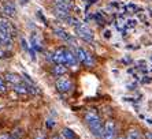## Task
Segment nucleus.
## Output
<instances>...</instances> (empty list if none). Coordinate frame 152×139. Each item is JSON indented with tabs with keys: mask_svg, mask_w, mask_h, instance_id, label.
Listing matches in <instances>:
<instances>
[{
	"mask_svg": "<svg viewBox=\"0 0 152 139\" xmlns=\"http://www.w3.org/2000/svg\"><path fill=\"white\" fill-rule=\"evenodd\" d=\"M93 18H95V19H96L97 22H99V23H103V22H104V18H103V15H102V14H99V12L93 15Z\"/></svg>",
	"mask_w": 152,
	"mask_h": 139,
	"instance_id": "nucleus-20",
	"label": "nucleus"
},
{
	"mask_svg": "<svg viewBox=\"0 0 152 139\" xmlns=\"http://www.w3.org/2000/svg\"><path fill=\"white\" fill-rule=\"evenodd\" d=\"M3 11H4V14H7L8 17H14V15L17 14L15 6L11 3V1H6V3L3 4Z\"/></svg>",
	"mask_w": 152,
	"mask_h": 139,
	"instance_id": "nucleus-10",
	"label": "nucleus"
},
{
	"mask_svg": "<svg viewBox=\"0 0 152 139\" xmlns=\"http://www.w3.org/2000/svg\"><path fill=\"white\" fill-rule=\"evenodd\" d=\"M78 63V59L75 57L74 52L71 49H66V59H64V66L69 67H75V64Z\"/></svg>",
	"mask_w": 152,
	"mask_h": 139,
	"instance_id": "nucleus-9",
	"label": "nucleus"
},
{
	"mask_svg": "<svg viewBox=\"0 0 152 139\" xmlns=\"http://www.w3.org/2000/svg\"><path fill=\"white\" fill-rule=\"evenodd\" d=\"M0 139H11V138L8 134H1V135H0Z\"/></svg>",
	"mask_w": 152,
	"mask_h": 139,
	"instance_id": "nucleus-22",
	"label": "nucleus"
},
{
	"mask_svg": "<svg viewBox=\"0 0 152 139\" xmlns=\"http://www.w3.org/2000/svg\"><path fill=\"white\" fill-rule=\"evenodd\" d=\"M15 139H18V138H15Z\"/></svg>",
	"mask_w": 152,
	"mask_h": 139,
	"instance_id": "nucleus-31",
	"label": "nucleus"
},
{
	"mask_svg": "<svg viewBox=\"0 0 152 139\" xmlns=\"http://www.w3.org/2000/svg\"><path fill=\"white\" fill-rule=\"evenodd\" d=\"M52 125H53L52 120H48V122H47V127H52Z\"/></svg>",
	"mask_w": 152,
	"mask_h": 139,
	"instance_id": "nucleus-25",
	"label": "nucleus"
},
{
	"mask_svg": "<svg viewBox=\"0 0 152 139\" xmlns=\"http://www.w3.org/2000/svg\"><path fill=\"white\" fill-rule=\"evenodd\" d=\"M145 138H147V139H152V132H147V134H145Z\"/></svg>",
	"mask_w": 152,
	"mask_h": 139,
	"instance_id": "nucleus-24",
	"label": "nucleus"
},
{
	"mask_svg": "<svg viewBox=\"0 0 152 139\" xmlns=\"http://www.w3.org/2000/svg\"><path fill=\"white\" fill-rule=\"evenodd\" d=\"M56 89L60 93H69L73 89V83H71V80L67 79V78H59L56 80Z\"/></svg>",
	"mask_w": 152,
	"mask_h": 139,
	"instance_id": "nucleus-5",
	"label": "nucleus"
},
{
	"mask_svg": "<svg viewBox=\"0 0 152 139\" xmlns=\"http://www.w3.org/2000/svg\"><path fill=\"white\" fill-rule=\"evenodd\" d=\"M55 34H56L58 37H59V38H62V40H64V41L70 42V45H71V46H75V45H77V41H75L74 37H71V35L69 34L67 31L63 30V29L56 28V29H55Z\"/></svg>",
	"mask_w": 152,
	"mask_h": 139,
	"instance_id": "nucleus-6",
	"label": "nucleus"
},
{
	"mask_svg": "<svg viewBox=\"0 0 152 139\" xmlns=\"http://www.w3.org/2000/svg\"><path fill=\"white\" fill-rule=\"evenodd\" d=\"M0 29H1L3 31H6V33H8V34L12 35V26H11V23L7 21V19L0 18Z\"/></svg>",
	"mask_w": 152,
	"mask_h": 139,
	"instance_id": "nucleus-11",
	"label": "nucleus"
},
{
	"mask_svg": "<svg viewBox=\"0 0 152 139\" xmlns=\"http://www.w3.org/2000/svg\"><path fill=\"white\" fill-rule=\"evenodd\" d=\"M71 51L74 52L75 57L78 59V62H80V63L85 64L86 67H93V66H95V59H93V56L91 55L86 49L75 45V46H71Z\"/></svg>",
	"mask_w": 152,
	"mask_h": 139,
	"instance_id": "nucleus-2",
	"label": "nucleus"
},
{
	"mask_svg": "<svg viewBox=\"0 0 152 139\" xmlns=\"http://www.w3.org/2000/svg\"><path fill=\"white\" fill-rule=\"evenodd\" d=\"M64 59H66V49L64 48H58L55 53L52 55V60L56 64H64Z\"/></svg>",
	"mask_w": 152,
	"mask_h": 139,
	"instance_id": "nucleus-8",
	"label": "nucleus"
},
{
	"mask_svg": "<svg viewBox=\"0 0 152 139\" xmlns=\"http://www.w3.org/2000/svg\"><path fill=\"white\" fill-rule=\"evenodd\" d=\"M37 139H45V136H42V135H41V136H39Z\"/></svg>",
	"mask_w": 152,
	"mask_h": 139,
	"instance_id": "nucleus-26",
	"label": "nucleus"
},
{
	"mask_svg": "<svg viewBox=\"0 0 152 139\" xmlns=\"http://www.w3.org/2000/svg\"><path fill=\"white\" fill-rule=\"evenodd\" d=\"M73 139H77V136H75V138H73Z\"/></svg>",
	"mask_w": 152,
	"mask_h": 139,
	"instance_id": "nucleus-30",
	"label": "nucleus"
},
{
	"mask_svg": "<svg viewBox=\"0 0 152 139\" xmlns=\"http://www.w3.org/2000/svg\"><path fill=\"white\" fill-rule=\"evenodd\" d=\"M84 1H85L86 4H93V3H96L97 0H84Z\"/></svg>",
	"mask_w": 152,
	"mask_h": 139,
	"instance_id": "nucleus-23",
	"label": "nucleus"
},
{
	"mask_svg": "<svg viewBox=\"0 0 152 139\" xmlns=\"http://www.w3.org/2000/svg\"><path fill=\"white\" fill-rule=\"evenodd\" d=\"M52 72L55 75H58V77H60V75H64V74L67 72V68H66L64 64H56V66H53Z\"/></svg>",
	"mask_w": 152,
	"mask_h": 139,
	"instance_id": "nucleus-12",
	"label": "nucleus"
},
{
	"mask_svg": "<svg viewBox=\"0 0 152 139\" xmlns=\"http://www.w3.org/2000/svg\"><path fill=\"white\" fill-rule=\"evenodd\" d=\"M117 125L113 120H107L104 124V134H103V139H115L117 138Z\"/></svg>",
	"mask_w": 152,
	"mask_h": 139,
	"instance_id": "nucleus-4",
	"label": "nucleus"
},
{
	"mask_svg": "<svg viewBox=\"0 0 152 139\" xmlns=\"http://www.w3.org/2000/svg\"><path fill=\"white\" fill-rule=\"evenodd\" d=\"M0 45H3V44H1V38H0Z\"/></svg>",
	"mask_w": 152,
	"mask_h": 139,
	"instance_id": "nucleus-28",
	"label": "nucleus"
},
{
	"mask_svg": "<svg viewBox=\"0 0 152 139\" xmlns=\"http://www.w3.org/2000/svg\"><path fill=\"white\" fill-rule=\"evenodd\" d=\"M53 139H60V136H55V138H53Z\"/></svg>",
	"mask_w": 152,
	"mask_h": 139,
	"instance_id": "nucleus-27",
	"label": "nucleus"
},
{
	"mask_svg": "<svg viewBox=\"0 0 152 139\" xmlns=\"http://www.w3.org/2000/svg\"><path fill=\"white\" fill-rule=\"evenodd\" d=\"M140 8H138L137 4H133V3H129L126 4V12H140Z\"/></svg>",
	"mask_w": 152,
	"mask_h": 139,
	"instance_id": "nucleus-18",
	"label": "nucleus"
},
{
	"mask_svg": "<svg viewBox=\"0 0 152 139\" xmlns=\"http://www.w3.org/2000/svg\"><path fill=\"white\" fill-rule=\"evenodd\" d=\"M62 136H64V139H73V138H75V134L70 128H64L62 131Z\"/></svg>",
	"mask_w": 152,
	"mask_h": 139,
	"instance_id": "nucleus-17",
	"label": "nucleus"
},
{
	"mask_svg": "<svg viewBox=\"0 0 152 139\" xmlns=\"http://www.w3.org/2000/svg\"><path fill=\"white\" fill-rule=\"evenodd\" d=\"M4 90H6V85H4L3 79L0 78V91H4Z\"/></svg>",
	"mask_w": 152,
	"mask_h": 139,
	"instance_id": "nucleus-21",
	"label": "nucleus"
},
{
	"mask_svg": "<svg viewBox=\"0 0 152 139\" xmlns=\"http://www.w3.org/2000/svg\"><path fill=\"white\" fill-rule=\"evenodd\" d=\"M115 26H117L118 29H119L121 31H124L125 29H126V19H125L124 17H121L118 18V21L115 22Z\"/></svg>",
	"mask_w": 152,
	"mask_h": 139,
	"instance_id": "nucleus-15",
	"label": "nucleus"
},
{
	"mask_svg": "<svg viewBox=\"0 0 152 139\" xmlns=\"http://www.w3.org/2000/svg\"><path fill=\"white\" fill-rule=\"evenodd\" d=\"M85 123L88 124V127L91 128V132L96 138H103V134H104V127L102 125L99 115L96 113L95 111H88L85 113Z\"/></svg>",
	"mask_w": 152,
	"mask_h": 139,
	"instance_id": "nucleus-1",
	"label": "nucleus"
},
{
	"mask_svg": "<svg viewBox=\"0 0 152 139\" xmlns=\"http://www.w3.org/2000/svg\"><path fill=\"white\" fill-rule=\"evenodd\" d=\"M136 25H137V21H136V19H126V29L134 28Z\"/></svg>",
	"mask_w": 152,
	"mask_h": 139,
	"instance_id": "nucleus-19",
	"label": "nucleus"
},
{
	"mask_svg": "<svg viewBox=\"0 0 152 139\" xmlns=\"http://www.w3.org/2000/svg\"><path fill=\"white\" fill-rule=\"evenodd\" d=\"M53 14L56 15L60 21H64V19L70 15V10L66 7H62L59 4H53Z\"/></svg>",
	"mask_w": 152,
	"mask_h": 139,
	"instance_id": "nucleus-7",
	"label": "nucleus"
},
{
	"mask_svg": "<svg viewBox=\"0 0 152 139\" xmlns=\"http://www.w3.org/2000/svg\"><path fill=\"white\" fill-rule=\"evenodd\" d=\"M55 4H59L62 7H66L69 10L73 8V3H71V0H55Z\"/></svg>",
	"mask_w": 152,
	"mask_h": 139,
	"instance_id": "nucleus-16",
	"label": "nucleus"
},
{
	"mask_svg": "<svg viewBox=\"0 0 152 139\" xmlns=\"http://www.w3.org/2000/svg\"><path fill=\"white\" fill-rule=\"evenodd\" d=\"M6 80L10 82V83H12V85H17L21 82V78L18 77L17 74H7V75H6Z\"/></svg>",
	"mask_w": 152,
	"mask_h": 139,
	"instance_id": "nucleus-14",
	"label": "nucleus"
},
{
	"mask_svg": "<svg viewBox=\"0 0 152 139\" xmlns=\"http://www.w3.org/2000/svg\"><path fill=\"white\" fill-rule=\"evenodd\" d=\"M74 28H75V33H77L81 38H84L85 41H93V40H95V34H93V31L91 30V29H89L85 23L80 22V23H78L77 26H74Z\"/></svg>",
	"mask_w": 152,
	"mask_h": 139,
	"instance_id": "nucleus-3",
	"label": "nucleus"
},
{
	"mask_svg": "<svg viewBox=\"0 0 152 139\" xmlns=\"http://www.w3.org/2000/svg\"><path fill=\"white\" fill-rule=\"evenodd\" d=\"M126 139H141V134L138 130H129L126 134Z\"/></svg>",
	"mask_w": 152,
	"mask_h": 139,
	"instance_id": "nucleus-13",
	"label": "nucleus"
},
{
	"mask_svg": "<svg viewBox=\"0 0 152 139\" xmlns=\"http://www.w3.org/2000/svg\"><path fill=\"white\" fill-rule=\"evenodd\" d=\"M115 139H124V138H115ZM125 139H126V138H125Z\"/></svg>",
	"mask_w": 152,
	"mask_h": 139,
	"instance_id": "nucleus-29",
	"label": "nucleus"
}]
</instances>
